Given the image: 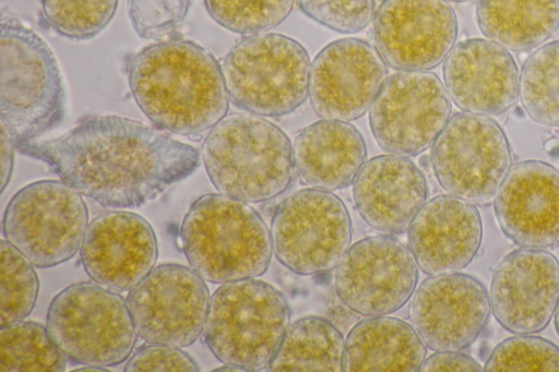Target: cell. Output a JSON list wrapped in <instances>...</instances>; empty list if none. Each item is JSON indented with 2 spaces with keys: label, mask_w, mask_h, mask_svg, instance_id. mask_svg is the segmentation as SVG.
<instances>
[{
  "label": "cell",
  "mask_w": 559,
  "mask_h": 372,
  "mask_svg": "<svg viewBox=\"0 0 559 372\" xmlns=\"http://www.w3.org/2000/svg\"><path fill=\"white\" fill-rule=\"evenodd\" d=\"M15 148L47 164L82 196L111 209L155 200L200 165L194 146L116 115L86 117L60 136Z\"/></svg>",
  "instance_id": "cell-1"
},
{
  "label": "cell",
  "mask_w": 559,
  "mask_h": 372,
  "mask_svg": "<svg viewBox=\"0 0 559 372\" xmlns=\"http://www.w3.org/2000/svg\"><path fill=\"white\" fill-rule=\"evenodd\" d=\"M127 74L136 105L165 132L201 134L228 111L222 65L192 40L170 39L142 48L128 59Z\"/></svg>",
  "instance_id": "cell-2"
},
{
  "label": "cell",
  "mask_w": 559,
  "mask_h": 372,
  "mask_svg": "<svg viewBox=\"0 0 559 372\" xmlns=\"http://www.w3.org/2000/svg\"><path fill=\"white\" fill-rule=\"evenodd\" d=\"M201 155L218 193L246 203L280 196L295 178L288 136L271 121L249 112L227 115L211 128Z\"/></svg>",
  "instance_id": "cell-3"
},
{
  "label": "cell",
  "mask_w": 559,
  "mask_h": 372,
  "mask_svg": "<svg viewBox=\"0 0 559 372\" xmlns=\"http://www.w3.org/2000/svg\"><path fill=\"white\" fill-rule=\"evenodd\" d=\"M179 239L189 265L213 284L257 278L267 271L273 254L261 215L222 193L204 194L190 205Z\"/></svg>",
  "instance_id": "cell-4"
},
{
  "label": "cell",
  "mask_w": 559,
  "mask_h": 372,
  "mask_svg": "<svg viewBox=\"0 0 559 372\" xmlns=\"http://www.w3.org/2000/svg\"><path fill=\"white\" fill-rule=\"evenodd\" d=\"M0 60V120L14 146L57 128L67 96L56 57L38 34L4 11Z\"/></svg>",
  "instance_id": "cell-5"
},
{
  "label": "cell",
  "mask_w": 559,
  "mask_h": 372,
  "mask_svg": "<svg viewBox=\"0 0 559 372\" xmlns=\"http://www.w3.org/2000/svg\"><path fill=\"white\" fill-rule=\"evenodd\" d=\"M290 313L285 296L266 281L221 284L210 298L203 341L223 364L263 371L280 348Z\"/></svg>",
  "instance_id": "cell-6"
},
{
  "label": "cell",
  "mask_w": 559,
  "mask_h": 372,
  "mask_svg": "<svg viewBox=\"0 0 559 372\" xmlns=\"http://www.w3.org/2000/svg\"><path fill=\"white\" fill-rule=\"evenodd\" d=\"M221 65L231 104L246 112L286 116L309 96V55L286 35H248L230 48Z\"/></svg>",
  "instance_id": "cell-7"
},
{
  "label": "cell",
  "mask_w": 559,
  "mask_h": 372,
  "mask_svg": "<svg viewBox=\"0 0 559 372\" xmlns=\"http://www.w3.org/2000/svg\"><path fill=\"white\" fill-rule=\"evenodd\" d=\"M46 327L68 361L79 365H119L139 337L126 299L91 281L72 284L52 298Z\"/></svg>",
  "instance_id": "cell-8"
},
{
  "label": "cell",
  "mask_w": 559,
  "mask_h": 372,
  "mask_svg": "<svg viewBox=\"0 0 559 372\" xmlns=\"http://www.w3.org/2000/svg\"><path fill=\"white\" fill-rule=\"evenodd\" d=\"M88 226L82 195L63 180H39L19 190L2 219L3 238L35 267L49 268L72 259Z\"/></svg>",
  "instance_id": "cell-9"
},
{
  "label": "cell",
  "mask_w": 559,
  "mask_h": 372,
  "mask_svg": "<svg viewBox=\"0 0 559 372\" xmlns=\"http://www.w3.org/2000/svg\"><path fill=\"white\" fill-rule=\"evenodd\" d=\"M270 233L280 264L294 274L311 276L337 266L350 247L353 225L336 194L310 187L276 206Z\"/></svg>",
  "instance_id": "cell-10"
},
{
  "label": "cell",
  "mask_w": 559,
  "mask_h": 372,
  "mask_svg": "<svg viewBox=\"0 0 559 372\" xmlns=\"http://www.w3.org/2000/svg\"><path fill=\"white\" fill-rule=\"evenodd\" d=\"M512 159L501 125L489 116L465 111L449 119L432 144L430 157L441 188L476 206L495 200Z\"/></svg>",
  "instance_id": "cell-11"
},
{
  "label": "cell",
  "mask_w": 559,
  "mask_h": 372,
  "mask_svg": "<svg viewBox=\"0 0 559 372\" xmlns=\"http://www.w3.org/2000/svg\"><path fill=\"white\" fill-rule=\"evenodd\" d=\"M445 86L428 71H399L386 77L369 109V124L388 154L417 156L428 149L451 118Z\"/></svg>",
  "instance_id": "cell-12"
},
{
  "label": "cell",
  "mask_w": 559,
  "mask_h": 372,
  "mask_svg": "<svg viewBox=\"0 0 559 372\" xmlns=\"http://www.w3.org/2000/svg\"><path fill=\"white\" fill-rule=\"evenodd\" d=\"M210 298L205 279L191 266L164 263L129 290L126 301L140 338L183 348L201 336Z\"/></svg>",
  "instance_id": "cell-13"
},
{
  "label": "cell",
  "mask_w": 559,
  "mask_h": 372,
  "mask_svg": "<svg viewBox=\"0 0 559 372\" xmlns=\"http://www.w3.org/2000/svg\"><path fill=\"white\" fill-rule=\"evenodd\" d=\"M418 266L408 247L389 235L367 237L350 244L336 266L338 299L368 317L392 314L412 298Z\"/></svg>",
  "instance_id": "cell-14"
},
{
  "label": "cell",
  "mask_w": 559,
  "mask_h": 372,
  "mask_svg": "<svg viewBox=\"0 0 559 372\" xmlns=\"http://www.w3.org/2000/svg\"><path fill=\"white\" fill-rule=\"evenodd\" d=\"M486 287L464 273L431 275L416 287L409 321L432 351H463L485 332L490 316Z\"/></svg>",
  "instance_id": "cell-15"
},
{
  "label": "cell",
  "mask_w": 559,
  "mask_h": 372,
  "mask_svg": "<svg viewBox=\"0 0 559 372\" xmlns=\"http://www.w3.org/2000/svg\"><path fill=\"white\" fill-rule=\"evenodd\" d=\"M457 19L447 0H383L373 19V41L397 71L439 65L457 37Z\"/></svg>",
  "instance_id": "cell-16"
},
{
  "label": "cell",
  "mask_w": 559,
  "mask_h": 372,
  "mask_svg": "<svg viewBox=\"0 0 559 372\" xmlns=\"http://www.w3.org/2000/svg\"><path fill=\"white\" fill-rule=\"evenodd\" d=\"M386 75V63L374 46L358 38L332 41L311 63L312 109L322 119L356 120L370 109Z\"/></svg>",
  "instance_id": "cell-17"
},
{
  "label": "cell",
  "mask_w": 559,
  "mask_h": 372,
  "mask_svg": "<svg viewBox=\"0 0 559 372\" xmlns=\"http://www.w3.org/2000/svg\"><path fill=\"white\" fill-rule=\"evenodd\" d=\"M490 309L496 321L512 334L545 329L559 302V261L543 249L519 248L493 271Z\"/></svg>",
  "instance_id": "cell-18"
},
{
  "label": "cell",
  "mask_w": 559,
  "mask_h": 372,
  "mask_svg": "<svg viewBox=\"0 0 559 372\" xmlns=\"http://www.w3.org/2000/svg\"><path fill=\"white\" fill-rule=\"evenodd\" d=\"M158 256L155 231L141 215L114 209L92 219L80 257L90 278L112 291L126 292L154 267Z\"/></svg>",
  "instance_id": "cell-19"
},
{
  "label": "cell",
  "mask_w": 559,
  "mask_h": 372,
  "mask_svg": "<svg viewBox=\"0 0 559 372\" xmlns=\"http://www.w3.org/2000/svg\"><path fill=\"white\" fill-rule=\"evenodd\" d=\"M503 235L520 248L548 250L559 244V170L530 159L512 165L495 200Z\"/></svg>",
  "instance_id": "cell-20"
},
{
  "label": "cell",
  "mask_w": 559,
  "mask_h": 372,
  "mask_svg": "<svg viewBox=\"0 0 559 372\" xmlns=\"http://www.w3.org/2000/svg\"><path fill=\"white\" fill-rule=\"evenodd\" d=\"M445 89L465 112L498 116L519 98V71L514 58L502 46L484 38L456 44L442 68Z\"/></svg>",
  "instance_id": "cell-21"
},
{
  "label": "cell",
  "mask_w": 559,
  "mask_h": 372,
  "mask_svg": "<svg viewBox=\"0 0 559 372\" xmlns=\"http://www.w3.org/2000/svg\"><path fill=\"white\" fill-rule=\"evenodd\" d=\"M481 241L476 205L450 194L427 201L407 229L408 249L428 276L462 271L475 259Z\"/></svg>",
  "instance_id": "cell-22"
},
{
  "label": "cell",
  "mask_w": 559,
  "mask_h": 372,
  "mask_svg": "<svg viewBox=\"0 0 559 372\" xmlns=\"http://www.w3.org/2000/svg\"><path fill=\"white\" fill-rule=\"evenodd\" d=\"M428 194L424 172L401 155L372 157L353 181L356 211L369 227L384 235L405 232Z\"/></svg>",
  "instance_id": "cell-23"
},
{
  "label": "cell",
  "mask_w": 559,
  "mask_h": 372,
  "mask_svg": "<svg viewBox=\"0 0 559 372\" xmlns=\"http://www.w3.org/2000/svg\"><path fill=\"white\" fill-rule=\"evenodd\" d=\"M297 175L311 188H347L366 163L360 132L346 121L321 119L304 128L293 145Z\"/></svg>",
  "instance_id": "cell-24"
},
{
  "label": "cell",
  "mask_w": 559,
  "mask_h": 372,
  "mask_svg": "<svg viewBox=\"0 0 559 372\" xmlns=\"http://www.w3.org/2000/svg\"><path fill=\"white\" fill-rule=\"evenodd\" d=\"M427 356V346L411 323L388 315L368 316L345 338L343 371L414 372Z\"/></svg>",
  "instance_id": "cell-25"
},
{
  "label": "cell",
  "mask_w": 559,
  "mask_h": 372,
  "mask_svg": "<svg viewBox=\"0 0 559 372\" xmlns=\"http://www.w3.org/2000/svg\"><path fill=\"white\" fill-rule=\"evenodd\" d=\"M477 25L487 39L512 51L547 41L559 27V0H478Z\"/></svg>",
  "instance_id": "cell-26"
},
{
  "label": "cell",
  "mask_w": 559,
  "mask_h": 372,
  "mask_svg": "<svg viewBox=\"0 0 559 372\" xmlns=\"http://www.w3.org/2000/svg\"><path fill=\"white\" fill-rule=\"evenodd\" d=\"M345 338L328 319L308 315L290 323L266 371H343Z\"/></svg>",
  "instance_id": "cell-27"
},
{
  "label": "cell",
  "mask_w": 559,
  "mask_h": 372,
  "mask_svg": "<svg viewBox=\"0 0 559 372\" xmlns=\"http://www.w3.org/2000/svg\"><path fill=\"white\" fill-rule=\"evenodd\" d=\"M519 98L533 121L559 127V40L542 45L524 61Z\"/></svg>",
  "instance_id": "cell-28"
},
{
  "label": "cell",
  "mask_w": 559,
  "mask_h": 372,
  "mask_svg": "<svg viewBox=\"0 0 559 372\" xmlns=\"http://www.w3.org/2000/svg\"><path fill=\"white\" fill-rule=\"evenodd\" d=\"M68 359L47 327L20 321L0 329V371L61 372Z\"/></svg>",
  "instance_id": "cell-29"
},
{
  "label": "cell",
  "mask_w": 559,
  "mask_h": 372,
  "mask_svg": "<svg viewBox=\"0 0 559 372\" xmlns=\"http://www.w3.org/2000/svg\"><path fill=\"white\" fill-rule=\"evenodd\" d=\"M0 327L24 320L39 291L35 265L4 238L0 241Z\"/></svg>",
  "instance_id": "cell-30"
},
{
  "label": "cell",
  "mask_w": 559,
  "mask_h": 372,
  "mask_svg": "<svg viewBox=\"0 0 559 372\" xmlns=\"http://www.w3.org/2000/svg\"><path fill=\"white\" fill-rule=\"evenodd\" d=\"M118 0H41L46 23L72 40L96 37L112 20Z\"/></svg>",
  "instance_id": "cell-31"
},
{
  "label": "cell",
  "mask_w": 559,
  "mask_h": 372,
  "mask_svg": "<svg viewBox=\"0 0 559 372\" xmlns=\"http://www.w3.org/2000/svg\"><path fill=\"white\" fill-rule=\"evenodd\" d=\"M209 15L222 27L241 35L270 31L290 14L295 0H203Z\"/></svg>",
  "instance_id": "cell-32"
},
{
  "label": "cell",
  "mask_w": 559,
  "mask_h": 372,
  "mask_svg": "<svg viewBox=\"0 0 559 372\" xmlns=\"http://www.w3.org/2000/svg\"><path fill=\"white\" fill-rule=\"evenodd\" d=\"M484 370L559 372V347L533 334H515L491 350Z\"/></svg>",
  "instance_id": "cell-33"
},
{
  "label": "cell",
  "mask_w": 559,
  "mask_h": 372,
  "mask_svg": "<svg viewBox=\"0 0 559 372\" xmlns=\"http://www.w3.org/2000/svg\"><path fill=\"white\" fill-rule=\"evenodd\" d=\"M297 3L308 17L342 34L365 29L377 11L374 0H297Z\"/></svg>",
  "instance_id": "cell-34"
},
{
  "label": "cell",
  "mask_w": 559,
  "mask_h": 372,
  "mask_svg": "<svg viewBox=\"0 0 559 372\" xmlns=\"http://www.w3.org/2000/svg\"><path fill=\"white\" fill-rule=\"evenodd\" d=\"M190 3L191 0H126L132 27L145 39L162 38L177 28Z\"/></svg>",
  "instance_id": "cell-35"
},
{
  "label": "cell",
  "mask_w": 559,
  "mask_h": 372,
  "mask_svg": "<svg viewBox=\"0 0 559 372\" xmlns=\"http://www.w3.org/2000/svg\"><path fill=\"white\" fill-rule=\"evenodd\" d=\"M123 370L197 372L200 368L194 359L179 347L148 343L132 352Z\"/></svg>",
  "instance_id": "cell-36"
},
{
  "label": "cell",
  "mask_w": 559,
  "mask_h": 372,
  "mask_svg": "<svg viewBox=\"0 0 559 372\" xmlns=\"http://www.w3.org/2000/svg\"><path fill=\"white\" fill-rule=\"evenodd\" d=\"M484 368L471 356L462 351H435L421 363L419 371H473Z\"/></svg>",
  "instance_id": "cell-37"
},
{
  "label": "cell",
  "mask_w": 559,
  "mask_h": 372,
  "mask_svg": "<svg viewBox=\"0 0 559 372\" xmlns=\"http://www.w3.org/2000/svg\"><path fill=\"white\" fill-rule=\"evenodd\" d=\"M14 143L4 128L1 127V192L8 185L13 170Z\"/></svg>",
  "instance_id": "cell-38"
},
{
  "label": "cell",
  "mask_w": 559,
  "mask_h": 372,
  "mask_svg": "<svg viewBox=\"0 0 559 372\" xmlns=\"http://www.w3.org/2000/svg\"><path fill=\"white\" fill-rule=\"evenodd\" d=\"M214 371H245V370L237 365H234V364H224L223 367L217 368Z\"/></svg>",
  "instance_id": "cell-39"
},
{
  "label": "cell",
  "mask_w": 559,
  "mask_h": 372,
  "mask_svg": "<svg viewBox=\"0 0 559 372\" xmlns=\"http://www.w3.org/2000/svg\"><path fill=\"white\" fill-rule=\"evenodd\" d=\"M554 317H555V327H556L557 334L559 336V302H558Z\"/></svg>",
  "instance_id": "cell-40"
},
{
  "label": "cell",
  "mask_w": 559,
  "mask_h": 372,
  "mask_svg": "<svg viewBox=\"0 0 559 372\" xmlns=\"http://www.w3.org/2000/svg\"><path fill=\"white\" fill-rule=\"evenodd\" d=\"M447 1H451V2H465V1H469V0H447Z\"/></svg>",
  "instance_id": "cell-41"
}]
</instances>
